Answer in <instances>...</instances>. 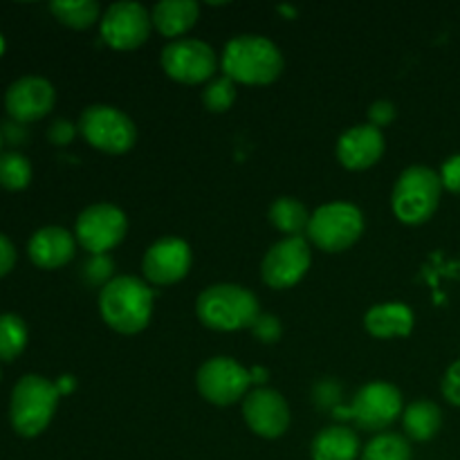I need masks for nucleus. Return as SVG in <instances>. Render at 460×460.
I'll return each instance as SVG.
<instances>
[{
  "label": "nucleus",
  "mask_w": 460,
  "mask_h": 460,
  "mask_svg": "<svg viewBox=\"0 0 460 460\" xmlns=\"http://www.w3.org/2000/svg\"><path fill=\"white\" fill-rule=\"evenodd\" d=\"M153 290L137 277H115L99 290V314L119 335H137L151 323Z\"/></svg>",
  "instance_id": "1"
},
{
  "label": "nucleus",
  "mask_w": 460,
  "mask_h": 460,
  "mask_svg": "<svg viewBox=\"0 0 460 460\" xmlns=\"http://www.w3.org/2000/svg\"><path fill=\"white\" fill-rule=\"evenodd\" d=\"M223 72L234 84L270 85L281 76L283 54L270 39L259 34H241L223 49Z\"/></svg>",
  "instance_id": "2"
},
{
  "label": "nucleus",
  "mask_w": 460,
  "mask_h": 460,
  "mask_svg": "<svg viewBox=\"0 0 460 460\" xmlns=\"http://www.w3.org/2000/svg\"><path fill=\"white\" fill-rule=\"evenodd\" d=\"M196 314L207 328L236 332L252 328L261 314L259 299L236 283H216L205 288L196 301Z\"/></svg>",
  "instance_id": "3"
},
{
  "label": "nucleus",
  "mask_w": 460,
  "mask_h": 460,
  "mask_svg": "<svg viewBox=\"0 0 460 460\" xmlns=\"http://www.w3.org/2000/svg\"><path fill=\"white\" fill-rule=\"evenodd\" d=\"M57 385L45 380L43 376L21 377L12 391V402H9V420L13 431L22 438H34L43 434L52 422L54 411L58 404Z\"/></svg>",
  "instance_id": "4"
},
{
  "label": "nucleus",
  "mask_w": 460,
  "mask_h": 460,
  "mask_svg": "<svg viewBox=\"0 0 460 460\" xmlns=\"http://www.w3.org/2000/svg\"><path fill=\"white\" fill-rule=\"evenodd\" d=\"M443 182L429 166H409L400 173L391 196V207L404 225H422L436 214L440 205Z\"/></svg>",
  "instance_id": "5"
},
{
  "label": "nucleus",
  "mask_w": 460,
  "mask_h": 460,
  "mask_svg": "<svg viewBox=\"0 0 460 460\" xmlns=\"http://www.w3.org/2000/svg\"><path fill=\"white\" fill-rule=\"evenodd\" d=\"M308 238L328 254L353 247L364 234V216L350 202H328L310 214Z\"/></svg>",
  "instance_id": "6"
},
{
  "label": "nucleus",
  "mask_w": 460,
  "mask_h": 460,
  "mask_svg": "<svg viewBox=\"0 0 460 460\" xmlns=\"http://www.w3.org/2000/svg\"><path fill=\"white\" fill-rule=\"evenodd\" d=\"M76 128L90 146L108 155L128 153L137 142V128L133 119L119 108L108 106V103H94L85 108Z\"/></svg>",
  "instance_id": "7"
},
{
  "label": "nucleus",
  "mask_w": 460,
  "mask_h": 460,
  "mask_svg": "<svg viewBox=\"0 0 460 460\" xmlns=\"http://www.w3.org/2000/svg\"><path fill=\"white\" fill-rule=\"evenodd\" d=\"M402 413V395L389 382H371L362 386L349 407H335L337 420H355L364 431H385Z\"/></svg>",
  "instance_id": "8"
},
{
  "label": "nucleus",
  "mask_w": 460,
  "mask_h": 460,
  "mask_svg": "<svg viewBox=\"0 0 460 460\" xmlns=\"http://www.w3.org/2000/svg\"><path fill=\"white\" fill-rule=\"evenodd\" d=\"M128 232L126 214L115 205L99 202V205L85 207L79 214L75 225V236L79 245L93 256L108 254L115 250Z\"/></svg>",
  "instance_id": "9"
},
{
  "label": "nucleus",
  "mask_w": 460,
  "mask_h": 460,
  "mask_svg": "<svg viewBox=\"0 0 460 460\" xmlns=\"http://www.w3.org/2000/svg\"><path fill=\"white\" fill-rule=\"evenodd\" d=\"M162 70L166 76L178 84L196 85L211 81L216 67H218V58H216L214 48L205 40L198 39H178L171 40L164 49H162Z\"/></svg>",
  "instance_id": "10"
},
{
  "label": "nucleus",
  "mask_w": 460,
  "mask_h": 460,
  "mask_svg": "<svg viewBox=\"0 0 460 460\" xmlns=\"http://www.w3.org/2000/svg\"><path fill=\"white\" fill-rule=\"evenodd\" d=\"M250 385V371L232 358L207 359L198 368L196 376V386L200 395L216 407H229L238 400H245Z\"/></svg>",
  "instance_id": "11"
},
{
  "label": "nucleus",
  "mask_w": 460,
  "mask_h": 460,
  "mask_svg": "<svg viewBox=\"0 0 460 460\" xmlns=\"http://www.w3.org/2000/svg\"><path fill=\"white\" fill-rule=\"evenodd\" d=\"M153 30L151 13L139 3H115L102 16V39L117 52L142 48Z\"/></svg>",
  "instance_id": "12"
},
{
  "label": "nucleus",
  "mask_w": 460,
  "mask_h": 460,
  "mask_svg": "<svg viewBox=\"0 0 460 460\" xmlns=\"http://www.w3.org/2000/svg\"><path fill=\"white\" fill-rule=\"evenodd\" d=\"M310 263H313V254L304 236L283 238L265 254L261 263V277L274 290H288L308 274Z\"/></svg>",
  "instance_id": "13"
},
{
  "label": "nucleus",
  "mask_w": 460,
  "mask_h": 460,
  "mask_svg": "<svg viewBox=\"0 0 460 460\" xmlns=\"http://www.w3.org/2000/svg\"><path fill=\"white\" fill-rule=\"evenodd\" d=\"M193 263L191 247L182 238H160L146 250L142 261L144 277L153 286H175L189 274Z\"/></svg>",
  "instance_id": "14"
},
{
  "label": "nucleus",
  "mask_w": 460,
  "mask_h": 460,
  "mask_svg": "<svg viewBox=\"0 0 460 460\" xmlns=\"http://www.w3.org/2000/svg\"><path fill=\"white\" fill-rule=\"evenodd\" d=\"M243 418L261 438H281L290 427V407L279 391L256 389L243 400Z\"/></svg>",
  "instance_id": "15"
},
{
  "label": "nucleus",
  "mask_w": 460,
  "mask_h": 460,
  "mask_svg": "<svg viewBox=\"0 0 460 460\" xmlns=\"http://www.w3.org/2000/svg\"><path fill=\"white\" fill-rule=\"evenodd\" d=\"M57 102L54 85L43 76H22L4 93V108L16 124H30L48 115Z\"/></svg>",
  "instance_id": "16"
},
{
  "label": "nucleus",
  "mask_w": 460,
  "mask_h": 460,
  "mask_svg": "<svg viewBox=\"0 0 460 460\" xmlns=\"http://www.w3.org/2000/svg\"><path fill=\"white\" fill-rule=\"evenodd\" d=\"M385 135L371 124H359L337 139V160L349 171H367L385 155Z\"/></svg>",
  "instance_id": "17"
},
{
  "label": "nucleus",
  "mask_w": 460,
  "mask_h": 460,
  "mask_svg": "<svg viewBox=\"0 0 460 460\" xmlns=\"http://www.w3.org/2000/svg\"><path fill=\"white\" fill-rule=\"evenodd\" d=\"M76 241L67 229L43 227L30 238L27 254L40 270H58L75 259Z\"/></svg>",
  "instance_id": "18"
},
{
  "label": "nucleus",
  "mask_w": 460,
  "mask_h": 460,
  "mask_svg": "<svg viewBox=\"0 0 460 460\" xmlns=\"http://www.w3.org/2000/svg\"><path fill=\"white\" fill-rule=\"evenodd\" d=\"M413 313L402 301H386L377 304L364 314V326L368 335L377 340H394V337H407L413 331Z\"/></svg>",
  "instance_id": "19"
},
{
  "label": "nucleus",
  "mask_w": 460,
  "mask_h": 460,
  "mask_svg": "<svg viewBox=\"0 0 460 460\" xmlns=\"http://www.w3.org/2000/svg\"><path fill=\"white\" fill-rule=\"evenodd\" d=\"M200 16V7L193 0H164L157 3L151 12L153 27L162 36L171 40H178L180 36L187 34Z\"/></svg>",
  "instance_id": "20"
},
{
  "label": "nucleus",
  "mask_w": 460,
  "mask_h": 460,
  "mask_svg": "<svg viewBox=\"0 0 460 460\" xmlns=\"http://www.w3.org/2000/svg\"><path fill=\"white\" fill-rule=\"evenodd\" d=\"M359 438L350 427H326L319 431L310 447L313 460H358Z\"/></svg>",
  "instance_id": "21"
},
{
  "label": "nucleus",
  "mask_w": 460,
  "mask_h": 460,
  "mask_svg": "<svg viewBox=\"0 0 460 460\" xmlns=\"http://www.w3.org/2000/svg\"><path fill=\"white\" fill-rule=\"evenodd\" d=\"M402 425L409 438L425 443V440L434 438L443 427V411H440L438 404L420 400V402H413L404 409Z\"/></svg>",
  "instance_id": "22"
},
{
  "label": "nucleus",
  "mask_w": 460,
  "mask_h": 460,
  "mask_svg": "<svg viewBox=\"0 0 460 460\" xmlns=\"http://www.w3.org/2000/svg\"><path fill=\"white\" fill-rule=\"evenodd\" d=\"M268 218L274 225V229L286 234V238H296L304 232H308L310 214L304 202H299L296 198H277L272 202V207H270Z\"/></svg>",
  "instance_id": "23"
},
{
  "label": "nucleus",
  "mask_w": 460,
  "mask_h": 460,
  "mask_svg": "<svg viewBox=\"0 0 460 460\" xmlns=\"http://www.w3.org/2000/svg\"><path fill=\"white\" fill-rule=\"evenodd\" d=\"M49 12L58 22L72 30H85L102 21V7L94 0H57L49 4Z\"/></svg>",
  "instance_id": "24"
},
{
  "label": "nucleus",
  "mask_w": 460,
  "mask_h": 460,
  "mask_svg": "<svg viewBox=\"0 0 460 460\" xmlns=\"http://www.w3.org/2000/svg\"><path fill=\"white\" fill-rule=\"evenodd\" d=\"M27 346V326L18 314H0V359L13 362Z\"/></svg>",
  "instance_id": "25"
},
{
  "label": "nucleus",
  "mask_w": 460,
  "mask_h": 460,
  "mask_svg": "<svg viewBox=\"0 0 460 460\" xmlns=\"http://www.w3.org/2000/svg\"><path fill=\"white\" fill-rule=\"evenodd\" d=\"M362 460H411V445L404 436L377 434L364 447Z\"/></svg>",
  "instance_id": "26"
},
{
  "label": "nucleus",
  "mask_w": 460,
  "mask_h": 460,
  "mask_svg": "<svg viewBox=\"0 0 460 460\" xmlns=\"http://www.w3.org/2000/svg\"><path fill=\"white\" fill-rule=\"evenodd\" d=\"M31 164L25 155L16 151L0 153V187L7 191H21L30 184Z\"/></svg>",
  "instance_id": "27"
},
{
  "label": "nucleus",
  "mask_w": 460,
  "mask_h": 460,
  "mask_svg": "<svg viewBox=\"0 0 460 460\" xmlns=\"http://www.w3.org/2000/svg\"><path fill=\"white\" fill-rule=\"evenodd\" d=\"M236 102V84L227 76L211 79L202 90V103L209 112H227Z\"/></svg>",
  "instance_id": "28"
},
{
  "label": "nucleus",
  "mask_w": 460,
  "mask_h": 460,
  "mask_svg": "<svg viewBox=\"0 0 460 460\" xmlns=\"http://www.w3.org/2000/svg\"><path fill=\"white\" fill-rule=\"evenodd\" d=\"M112 272H115V263H112V259L108 254H99V256H93V259L85 263L84 268V277L88 279V283H93V286H108V283L112 281Z\"/></svg>",
  "instance_id": "29"
},
{
  "label": "nucleus",
  "mask_w": 460,
  "mask_h": 460,
  "mask_svg": "<svg viewBox=\"0 0 460 460\" xmlns=\"http://www.w3.org/2000/svg\"><path fill=\"white\" fill-rule=\"evenodd\" d=\"M252 335L261 341V344H277L283 335L281 319L274 317V314H259L256 322L252 323Z\"/></svg>",
  "instance_id": "30"
},
{
  "label": "nucleus",
  "mask_w": 460,
  "mask_h": 460,
  "mask_svg": "<svg viewBox=\"0 0 460 460\" xmlns=\"http://www.w3.org/2000/svg\"><path fill=\"white\" fill-rule=\"evenodd\" d=\"M395 115H398V111H395V106L391 102H386V99H380V102L371 103L368 106V124L376 126V128H385V126H389L391 121L395 119Z\"/></svg>",
  "instance_id": "31"
},
{
  "label": "nucleus",
  "mask_w": 460,
  "mask_h": 460,
  "mask_svg": "<svg viewBox=\"0 0 460 460\" xmlns=\"http://www.w3.org/2000/svg\"><path fill=\"white\" fill-rule=\"evenodd\" d=\"M443 395L449 404L460 407V359L447 368L443 377Z\"/></svg>",
  "instance_id": "32"
},
{
  "label": "nucleus",
  "mask_w": 460,
  "mask_h": 460,
  "mask_svg": "<svg viewBox=\"0 0 460 460\" xmlns=\"http://www.w3.org/2000/svg\"><path fill=\"white\" fill-rule=\"evenodd\" d=\"M440 182L447 191L458 193L460 196V155H452L440 169Z\"/></svg>",
  "instance_id": "33"
},
{
  "label": "nucleus",
  "mask_w": 460,
  "mask_h": 460,
  "mask_svg": "<svg viewBox=\"0 0 460 460\" xmlns=\"http://www.w3.org/2000/svg\"><path fill=\"white\" fill-rule=\"evenodd\" d=\"M76 130L79 128H76L75 124H70L67 119H57L52 126H49L48 137L49 142L57 144V146H66V144H70L72 139H75Z\"/></svg>",
  "instance_id": "34"
},
{
  "label": "nucleus",
  "mask_w": 460,
  "mask_h": 460,
  "mask_svg": "<svg viewBox=\"0 0 460 460\" xmlns=\"http://www.w3.org/2000/svg\"><path fill=\"white\" fill-rule=\"evenodd\" d=\"M16 265V247L4 234H0V277L9 274Z\"/></svg>",
  "instance_id": "35"
},
{
  "label": "nucleus",
  "mask_w": 460,
  "mask_h": 460,
  "mask_svg": "<svg viewBox=\"0 0 460 460\" xmlns=\"http://www.w3.org/2000/svg\"><path fill=\"white\" fill-rule=\"evenodd\" d=\"M54 385H57L58 395H70L72 391H75V386H76L75 377H72V376H61L57 382H54Z\"/></svg>",
  "instance_id": "36"
},
{
  "label": "nucleus",
  "mask_w": 460,
  "mask_h": 460,
  "mask_svg": "<svg viewBox=\"0 0 460 460\" xmlns=\"http://www.w3.org/2000/svg\"><path fill=\"white\" fill-rule=\"evenodd\" d=\"M250 376H252V382H256V385L268 380V371H265V368H250Z\"/></svg>",
  "instance_id": "37"
},
{
  "label": "nucleus",
  "mask_w": 460,
  "mask_h": 460,
  "mask_svg": "<svg viewBox=\"0 0 460 460\" xmlns=\"http://www.w3.org/2000/svg\"><path fill=\"white\" fill-rule=\"evenodd\" d=\"M279 12L283 13V16H290V18H295L296 16V12L292 7H286V4H281V7H279Z\"/></svg>",
  "instance_id": "38"
},
{
  "label": "nucleus",
  "mask_w": 460,
  "mask_h": 460,
  "mask_svg": "<svg viewBox=\"0 0 460 460\" xmlns=\"http://www.w3.org/2000/svg\"><path fill=\"white\" fill-rule=\"evenodd\" d=\"M4 52V39H3V34H0V54Z\"/></svg>",
  "instance_id": "39"
},
{
  "label": "nucleus",
  "mask_w": 460,
  "mask_h": 460,
  "mask_svg": "<svg viewBox=\"0 0 460 460\" xmlns=\"http://www.w3.org/2000/svg\"><path fill=\"white\" fill-rule=\"evenodd\" d=\"M0 148H3V130H0Z\"/></svg>",
  "instance_id": "40"
}]
</instances>
